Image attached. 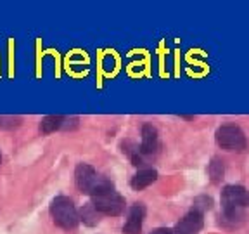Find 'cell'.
<instances>
[{
  "label": "cell",
  "instance_id": "10",
  "mask_svg": "<svg viewBox=\"0 0 249 234\" xmlns=\"http://www.w3.org/2000/svg\"><path fill=\"white\" fill-rule=\"evenodd\" d=\"M64 121H66L64 117L49 115V117H43L42 121H40V130H42V134H52V132H55V130L62 129V127H64Z\"/></svg>",
  "mask_w": 249,
  "mask_h": 234
},
{
  "label": "cell",
  "instance_id": "2",
  "mask_svg": "<svg viewBox=\"0 0 249 234\" xmlns=\"http://www.w3.org/2000/svg\"><path fill=\"white\" fill-rule=\"evenodd\" d=\"M92 207L102 215L120 217L124 212V198L118 191H114L113 186H109L92 196Z\"/></svg>",
  "mask_w": 249,
  "mask_h": 234
},
{
  "label": "cell",
  "instance_id": "5",
  "mask_svg": "<svg viewBox=\"0 0 249 234\" xmlns=\"http://www.w3.org/2000/svg\"><path fill=\"white\" fill-rule=\"evenodd\" d=\"M214 137H216V144L225 151L242 153L248 148V139L237 125H223L216 130Z\"/></svg>",
  "mask_w": 249,
  "mask_h": 234
},
{
  "label": "cell",
  "instance_id": "13",
  "mask_svg": "<svg viewBox=\"0 0 249 234\" xmlns=\"http://www.w3.org/2000/svg\"><path fill=\"white\" fill-rule=\"evenodd\" d=\"M211 205H213V199L208 198V196H199V198H196L194 201V210L199 212V214H202L204 210H210Z\"/></svg>",
  "mask_w": 249,
  "mask_h": 234
},
{
  "label": "cell",
  "instance_id": "11",
  "mask_svg": "<svg viewBox=\"0 0 249 234\" xmlns=\"http://www.w3.org/2000/svg\"><path fill=\"white\" fill-rule=\"evenodd\" d=\"M210 177H211V182L213 184H218L220 180L223 179V174H225V167H223V161L220 158H213L210 163Z\"/></svg>",
  "mask_w": 249,
  "mask_h": 234
},
{
  "label": "cell",
  "instance_id": "9",
  "mask_svg": "<svg viewBox=\"0 0 249 234\" xmlns=\"http://www.w3.org/2000/svg\"><path fill=\"white\" fill-rule=\"evenodd\" d=\"M158 179V172L154 168H144V170H139L133 176L132 179V187L135 191H140V189H145L147 186H151L152 182H156Z\"/></svg>",
  "mask_w": 249,
  "mask_h": 234
},
{
  "label": "cell",
  "instance_id": "1",
  "mask_svg": "<svg viewBox=\"0 0 249 234\" xmlns=\"http://www.w3.org/2000/svg\"><path fill=\"white\" fill-rule=\"evenodd\" d=\"M249 205V193L242 186H225L222 191L223 214L230 220H235L242 215V210Z\"/></svg>",
  "mask_w": 249,
  "mask_h": 234
},
{
  "label": "cell",
  "instance_id": "16",
  "mask_svg": "<svg viewBox=\"0 0 249 234\" xmlns=\"http://www.w3.org/2000/svg\"><path fill=\"white\" fill-rule=\"evenodd\" d=\"M0 161H2V155H0Z\"/></svg>",
  "mask_w": 249,
  "mask_h": 234
},
{
  "label": "cell",
  "instance_id": "3",
  "mask_svg": "<svg viewBox=\"0 0 249 234\" xmlns=\"http://www.w3.org/2000/svg\"><path fill=\"white\" fill-rule=\"evenodd\" d=\"M74 180H76V187L82 193H87V195L93 196L95 193L102 191L106 187L113 186L107 179L101 177L95 172V168L90 167L87 163H80L76 167V172H74Z\"/></svg>",
  "mask_w": 249,
  "mask_h": 234
},
{
  "label": "cell",
  "instance_id": "8",
  "mask_svg": "<svg viewBox=\"0 0 249 234\" xmlns=\"http://www.w3.org/2000/svg\"><path fill=\"white\" fill-rule=\"evenodd\" d=\"M158 149V130L152 125L142 127V142H140V151L144 155H152Z\"/></svg>",
  "mask_w": 249,
  "mask_h": 234
},
{
  "label": "cell",
  "instance_id": "12",
  "mask_svg": "<svg viewBox=\"0 0 249 234\" xmlns=\"http://www.w3.org/2000/svg\"><path fill=\"white\" fill-rule=\"evenodd\" d=\"M82 220L87 226H95V224H99V212L92 207V203L85 205V208L82 210Z\"/></svg>",
  "mask_w": 249,
  "mask_h": 234
},
{
  "label": "cell",
  "instance_id": "6",
  "mask_svg": "<svg viewBox=\"0 0 249 234\" xmlns=\"http://www.w3.org/2000/svg\"><path fill=\"white\" fill-rule=\"evenodd\" d=\"M202 224H204L202 214L192 210L177 224L175 229H173V234H199L202 229Z\"/></svg>",
  "mask_w": 249,
  "mask_h": 234
},
{
  "label": "cell",
  "instance_id": "14",
  "mask_svg": "<svg viewBox=\"0 0 249 234\" xmlns=\"http://www.w3.org/2000/svg\"><path fill=\"white\" fill-rule=\"evenodd\" d=\"M19 118L12 117H0V129H16L19 125Z\"/></svg>",
  "mask_w": 249,
  "mask_h": 234
},
{
  "label": "cell",
  "instance_id": "7",
  "mask_svg": "<svg viewBox=\"0 0 249 234\" xmlns=\"http://www.w3.org/2000/svg\"><path fill=\"white\" fill-rule=\"evenodd\" d=\"M145 217V207L142 203H137L130 208L128 218L124 222L123 234H140L142 233V222H144Z\"/></svg>",
  "mask_w": 249,
  "mask_h": 234
},
{
  "label": "cell",
  "instance_id": "4",
  "mask_svg": "<svg viewBox=\"0 0 249 234\" xmlns=\"http://www.w3.org/2000/svg\"><path fill=\"white\" fill-rule=\"evenodd\" d=\"M51 215L54 218V222L62 229H74L78 226V222H80V215L76 212V207L66 196H57L52 201Z\"/></svg>",
  "mask_w": 249,
  "mask_h": 234
},
{
  "label": "cell",
  "instance_id": "15",
  "mask_svg": "<svg viewBox=\"0 0 249 234\" xmlns=\"http://www.w3.org/2000/svg\"><path fill=\"white\" fill-rule=\"evenodd\" d=\"M151 234H173V231L168 229V227H158V229H154Z\"/></svg>",
  "mask_w": 249,
  "mask_h": 234
}]
</instances>
